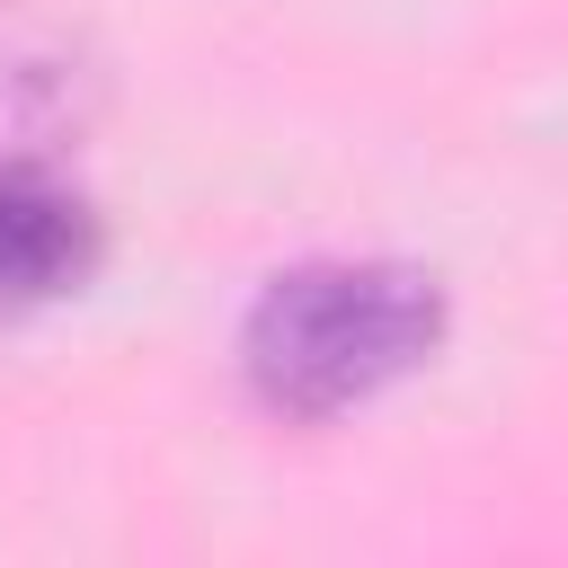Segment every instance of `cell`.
Segmentation results:
<instances>
[{"mask_svg":"<svg viewBox=\"0 0 568 568\" xmlns=\"http://www.w3.org/2000/svg\"><path fill=\"white\" fill-rule=\"evenodd\" d=\"M444 337V284L399 257H311L284 266L240 328L248 390L284 417H337L390 390Z\"/></svg>","mask_w":568,"mask_h":568,"instance_id":"1","label":"cell"},{"mask_svg":"<svg viewBox=\"0 0 568 568\" xmlns=\"http://www.w3.org/2000/svg\"><path fill=\"white\" fill-rule=\"evenodd\" d=\"M106 71L71 18L44 0H0V160H53L89 133Z\"/></svg>","mask_w":568,"mask_h":568,"instance_id":"2","label":"cell"},{"mask_svg":"<svg viewBox=\"0 0 568 568\" xmlns=\"http://www.w3.org/2000/svg\"><path fill=\"white\" fill-rule=\"evenodd\" d=\"M89 257H98V213L80 204V186H62L53 160H0V293L44 302L80 284Z\"/></svg>","mask_w":568,"mask_h":568,"instance_id":"3","label":"cell"}]
</instances>
